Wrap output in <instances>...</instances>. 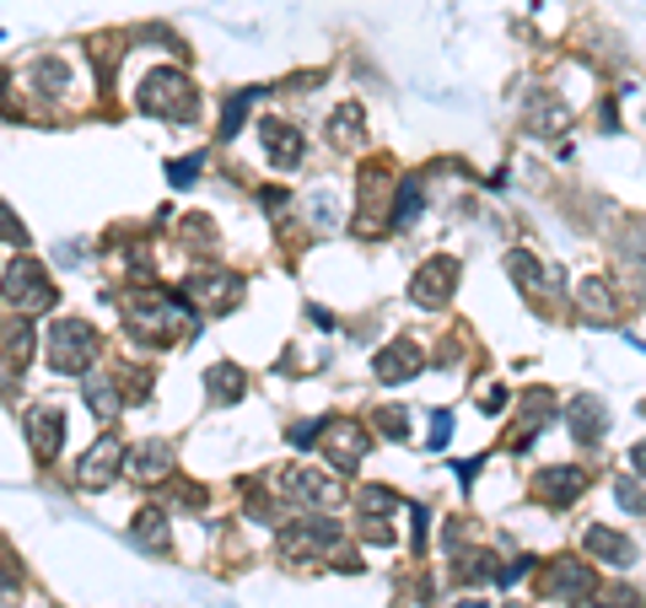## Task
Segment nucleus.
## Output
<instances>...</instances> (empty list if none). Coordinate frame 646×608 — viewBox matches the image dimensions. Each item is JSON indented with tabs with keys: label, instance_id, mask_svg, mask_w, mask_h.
<instances>
[{
	"label": "nucleus",
	"instance_id": "nucleus-1",
	"mask_svg": "<svg viewBox=\"0 0 646 608\" xmlns=\"http://www.w3.org/2000/svg\"><path fill=\"white\" fill-rule=\"evenodd\" d=\"M124 324H129V334H135L140 345H173V339H184V334H200V318H195L184 302L157 296V291H135L129 307H124Z\"/></svg>",
	"mask_w": 646,
	"mask_h": 608
},
{
	"label": "nucleus",
	"instance_id": "nucleus-2",
	"mask_svg": "<svg viewBox=\"0 0 646 608\" xmlns=\"http://www.w3.org/2000/svg\"><path fill=\"white\" fill-rule=\"evenodd\" d=\"M140 108L152 114V119H195L200 114V92H195V82L184 76V71H152L146 82H140Z\"/></svg>",
	"mask_w": 646,
	"mask_h": 608
},
{
	"label": "nucleus",
	"instance_id": "nucleus-3",
	"mask_svg": "<svg viewBox=\"0 0 646 608\" xmlns=\"http://www.w3.org/2000/svg\"><path fill=\"white\" fill-rule=\"evenodd\" d=\"M103 356V339H97V328L86 324V318H60V324L49 328V366L54 371H65V377H81V371H92Z\"/></svg>",
	"mask_w": 646,
	"mask_h": 608
},
{
	"label": "nucleus",
	"instance_id": "nucleus-4",
	"mask_svg": "<svg viewBox=\"0 0 646 608\" xmlns=\"http://www.w3.org/2000/svg\"><path fill=\"white\" fill-rule=\"evenodd\" d=\"M0 296H6L17 313H49V307H54V281L43 275L39 259H11L6 275H0Z\"/></svg>",
	"mask_w": 646,
	"mask_h": 608
},
{
	"label": "nucleus",
	"instance_id": "nucleus-5",
	"mask_svg": "<svg viewBox=\"0 0 646 608\" xmlns=\"http://www.w3.org/2000/svg\"><path fill=\"white\" fill-rule=\"evenodd\" d=\"M340 544V523H329V517H313V523H296L281 533V555L285 560H319V555H329Z\"/></svg>",
	"mask_w": 646,
	"mask_h": 608
},
{
	"label": "nucleus",
	"instance_id": "nucleus-6",
	"mask_svg": "<svg viewBox=\"0 0 646 608\" xmlns=\"http://www.w3.org/2000/svg\"><path fill=\"white\" fill-rule=\"evenodd\" d=\"M189 302H200L205 313H232V307L242 302V275H232V270L189 275Z\"/></svg>",
	"mask_w": 646,
	"mask_h": 608
},
{
	"label": "nucleus",
	"instance_id": "nucleus-7",
	"mask_svg": "<svg viewBox=\"0 0 646 608\" xmlns=\"http://www.w3.org/2000/svg\"><path fill=\"white\" fill-rule=\"evenodd\" d=\"M275 490L291 495V501H302V506H334V501L345 495V485L329 480V474H319V469H291V474L275 480Z\"/></svg>",
	"mask_w": 646,
	"mask_h": 608
},
{
	"label": "nucleus",
	"instance_id": "nucleus-8",
	"mask_svg": "<svg viewBox=\"0 0 646 608\" xmlns=\"http://www.w3.org/2000/svg\"><path fill=\"white\" fill-rule=\"evenodd\" d=\"M593 593H598L593 570L576 566V560H555L550 576L539 581V598H561V604H582V598H593Z\"/></svg>",
	"mask_w": 646,
	"mask_h": 608
},
{
	"label": "nucleus",
	"instance_id": "nucleus-9",
	"mask_svg": "<svg viewBox=\"0 0 646 608\" xmlns=\"http://www.w3.org/2000/svg\"><path fill=\"white\" fill-rule=\"evenodd\" d=\"M124 469V447H119V437H97L92 442V452L76 463V485L81 490H103L114 474Z\"/></svg>",
	"mask_w": 646,
	"mask_h": 608
},
{
	"label": "nucleus",
	"instance_id": "nucleus-10",
	"mask_svg": "<svg viewBox=\"0 0 646 608\" xmlns=\"http://www.w3.org/2000/svg\"><path fill=\"white\" fill-rule=\"evenodd\" d=\"M319 437H323V452H329L340 469H356L366 458V431L356 420H323Z\"/></svg>",
	"mask_w": 646,
	"mask_h": 608
},
{
	"label": "nucleus",
	"instance_id": "nucleus-11",
	"mask_svg": "<svg viewBox=\"0 0 646 608\" xmlns=\"http://www.w3.org/2000/svg\"><path fill=\"white\" fill-rule=\"evenodd\" d=\"M28 442H33V458L49 463L60 452V442H65V409H54V405L28 409Z\"/></svg>",
	"mask_w": 646,
	"mask_h": 608
},
{
	"label": "nucleus",
	"instance_id": "nucleus-12",
	"mask_svg": "<svg viewBox=\"0 0 646 608\" xmlns=\"http://www.w3.org/2000/svg\"><path fill=\"white\" fill-rule=\"evenodd\" d=\"M452 285H458V264H452V259H431V264L409 281V296H415L420 307H442L447 296H452Z\"/></svg>",
	"mask_w": 646,
	"mask_h": 608
},
{
	"label": "nucleus",
	"instance_id": "nucleus-13",
	"mask_svg": "<svg viewBox=\"0 0 646 608\" xmlns=\"http://www.w3.org/2000/svg\"><path fill=\"white\" fill-rule=\"evenodd\" d=\"M129 480H140V485H152V480H173V447L167 442H146L129 452Z\"/></svg>",
	"mask_w": 646,
	"mask_h": 608
},
{
	"label": "nucleus",
	"instance_id": "nucleus-14",
	"mask_svg": "<svg viewBox=\"0 0 646 608\" xmlns=\"http://www.w3.org/2000/svg\"><path fill=\"white\" fill-rule=\"evenodd\" d=\"M571 431H576V442H604L608 437V409L604 399H593V394H582L576 405H571Z\"/></svg>",
	"mask_w": 646,
	"mask_h": 608
},
{
	"label": "nucleus",
	"instance_id": "nucleus-15",
	"mask_svg": "<svg viewBox=\"0 0 646 608\" xmlns=\"http://www.w3.org/2000/svg\"><path fill=\"white\" fill-rule=\"evenodd\" d=\"M533 490H539V501H550V506H571V501L587 490V480H582V469H544Z\"/></svg>",
	"mask_w": 646,
	"mask_h": 608
},
{
	"label": "nucleus",
	"instance_id": "nucleus-16",
	"mask_svg": "<svg viewBox=\"0 0 646 608\" xmlns=\"http://www.w3.org/2000/svg\"><path fill=\"white\" fill-rule=\"evenodd\" d=\"M582 549L598 555V560H608V566H631V560H636V544L619 538V533H608V527H587V533H582Z\"/></svg>",
	"mask_w": 646,
	"mask_h": 608
},
{
	"label": "nucleus",
	"instance_id": "nucleus-17",
	"mask_svg": "<svg viewBox=\"0 0 646 608\" xmlns=\"http://www.w3.org/2000/svg\"><path fill=\"white\" fill-rule=\"evenodd\" d=\"M264 151H270V163H275V167H296L308 146H302V135H296L291 124L270 119V124H264Z\"/></svg>",
	"mask_w": 646,
	"mask_h": 608
},
{
	"label": "nucleus",
	"instance_id": "nucleus-18",
	"mask_svg": "<svg viewBox=\"0 0 646 608\" xmlns=\"http://www.w3.org/2000/svg\"><path fill=\"white\" fill-rule=\"evenodd\" d=\"M377 382H404V377H415L420 371V350L409 345V339H399V345H388L383 356H377Z\"/></svg>",
	"mask_w": 646,
	"mask_h": 608
},
{
	"label": "nucleus",
	"instance_id": "nucleus-19",
	"mask_svg": "<svg viewBox=\"0 0 646 608\" xmlns=\"http://www.w3.org/2000/svg\"><path fill=\"white\" fill-rule=\"evenodd\" d=\"M86 405H92L97 420H119V409H124L119 377H92V382H86Z\"/></svg>",
	"mask_w": 646,
	"mask_h": 608
},
{
	"label": "nucleus",
	"instance_id": "nucleus-20",
	"mask_svg": "<svg viewBox=\"0 0 646 608\" xmlns=\"http://www.w3.org/2000/svg\"><path fill=\"white\" fill-rule=\"evenodd\" d=\"M242 388H248V377H242L232 361H221V366H210V371H205V394H210L216 405H232V399H242Z\"/></svg>",
	"mask_w": 646,
	"mask_h": 608
},
{
	"label": "nucleus",
	"instance_id": "nucleus-21",
	"mask_svg": "<svg viewBox=\"0 0 646 608\" xmlns=\"http://www.w3.org/2000/svg\"><path fill=\"white\" fill-rule=\"evenodd\" d=\"M420 205H426V195H420V178H399L388 221H394V227H415V221H420Z\"/></svg>",
	"mask_w": 646,
	"mask_h": 608
},
{
	"label": "nucleus",
	"instance_id": "nucleus-22",
	"mask_svg": "<svg viewBox=\"0 0 646 608\" xmlns=\"http://www.w3.org/2000/svg\"><path fill=\"white\" fill-rule=\"evenodd\" d=\"M329 129H334V146H356L366 135V114H362V103H345L334 119H329Z\"/></svg>",
	"mask_w": 646,
	"mask_h": 608
},
{
	"label": "nucleus",
	"instance_id": "nucleus-23",
	"mask_svg": "<svg viewBox=\"0 0 646 608\" xmlns=\"http://www.w3.org/2000/svg\"><path fill=\"white\" fill-rule=\"evenodd\" d=\"M582 307H587V318L593 324H608L614 318V291H608V281H582Z\"/></svg>",
	"mask_w": 646,
	"mask_h": 608
},
{
	"label": "nucleus",
	"instance_id": "nucleus-24",
	"mask_svg": "<svg viewBox=\"0 0 646 608\" xmlns=\"http://www.w3.org/2000/svg\"><path fill=\"white\" fill-rule=\"evenodd\" d=\"M135 544H140V549H167V517H162V512H140V517H135Z\"/></svg>",
	"mask_w": 646,
	"mask_h": 608
},
{
	"label": "nucleus",
	"instance_id": "nucleus-25",
	"mask_svg": "<svg viewBox=\"0 0 646 608\" xmlns=\"http://www.w3.org/2000/svg\"><path fill=\"white\" fill-rule=\"evenodd\" d=\"M394 506H399V501H394V490H383V485H366L362 490V512L372 517V523H377V517H388Z\"/></svg>",
	"mask_w": 646,
	"mask_h": 608
},
{
	"label": "nucleus",
	"instance_id": "nucleus-26",
	"mask_svg": "<svg viewBox=\"0 0 646 608\" xmlns=\"http://www.w3.org/2000/svg\"><path fill=\"white\" fill-rule=\"evenodd\" d=\"M372 426H377V431H388L394 442H404V431H409V415H404L399 405H388V409H372Z\"/></svg>",
	"mask_w": 646,
	"mask_h": 608
},
{
	"label": "nucleus",
	"instance_id": "nucleus-27",
	"mask_svg": "<svg viewBox=\"0 0 646 608\" xmlns=\"http://www.w3.org/2000/svg\"><path fill=\"white\" fill-rule=\"evenodd\" d=\"M576 608H642V598H636L631 587H608V593H598V598H582Z\"/></svg>",
	"mask_w": 646,
	"mask_h": 608
},
{
	"label": "nucleus",
	"instance_id": "nucleus-28",
	"mask_svg": "<svg viewBox=\"0 0 646 608\" xmlns=\"http://www.w3.org/2000/svg\"><path fill=\"white\" fill-rule=\"evenodd\" d=\"M248 103H253V92H238V97H227V119H221V140H232L238 135L242 114H248Z\"/></svg>",
	"mask_w": 646,
	"mask_h": 608
},
{
	"label": "nucleus",
	"instance_id": "nucleus-29",
	"mask_svg": "<svg viewBox=\"0 0 646 608\" xmlns=\"http://www.w3.org/2000/svg\"><path fill=\"white\" fill-rule=\"evenodd\" d=\"M200 151H195V157H178V163L167 167V178H173V184H178V189H189V184H195V178H200Z\"/></svg>",
	"mask_w": 646,
	"mask_h": 608
},
{
	"label": "nucleus",
	"instance_id": "nucleus-30",
	"mask_svg": "<svg viewBox=\"0 0 646 608\" xmlns=\"http://www.w3.org/2000/svg\"><path fill=\"white\" fill-rule=\"evenodd\" d=\"M614 501H619L625 512H646V490L636 485V480H619V485H614Z\"/></svg>",
	"mask_w": 646,
	"mask_h": 608
},
{
	"label": "nucleus",
	"instance_id": "nucleus-31",
	"mask_svg": "<svg viewBox=\"0 0 646 608\" xmlns=\"http://www.w3.org/2000/svg\"><path fill=\"white\" fill-rule=\"evenodd\" d=\"M431 447H447L452 442V415L447 409H431V437H426Z\"/></svg>",
	"mask_w": 646,
	"mask_h": 608
},
{
	"label": "nucleus",
	"instance_id": "nucleus-32",
	"mask_svg": "<svg viewBox=\"0 0 646 608\" xmlns=\"http://www.w3.org/2000/svg\"><path fill=\"white\" fill-rule=\"evenodd\" d=\"M0 243H28V232H22V221L6 210V200H0Z\"/></svg>",
	"mask_w": 646,
	"mask_h": 608
},
{
	"label": "nucleus",
	"instance_id": "nucleus-33",
	"mask_svg": "<svg viewBox=\"0 0 646 608\" xmlns=\"http://www.w3.org/2000/svg\"><path fill=\"white\" fill-rule=\"evenodd\" d=\"M480 409H485V415L507 409V388H485V394H480Z\"/></svg>",
	"mask_w": 646,
	"mask_h": 608
},
{
	"label": "nucleus",
	"instance_id": "nucleus-34",
	"mask_svg": "<svg viewBox=\"0 0 646 608\" xmlns=\"http://www.w3.org/2000/svg\"><path fill=\"white\" fill-rule=\"evenodd\" d=\"M631 463H636V469L646 474V447H636V452H631Z\"/></svg>",
	"mask_w": 646,
	"mask_h": 608
},
{
	"label": "nucleus",
	"instance_id": "nucleus-35",
	"mask_svg": "<svg viewBox=\"0 0 646 608\" xmlns=\"http://www.w3.org/2000/svg\"><path fill=\"white\" fill-rule=\"evenodd\" d=\"M458 608H485V604H458Z\"/></svg>",
	"mask_w": 646,
	"mask_h": 608
},
{
	"label": "nucleus",
	"instance_id": "nucleus-36",
	"mask_svg": "<svg viewBox=\"0 0 646 608\" xmlns=\"http://www.w3.org/2000/svg\"><path fill=\"white\" fill-rule=\"evenodd\" d=\"M0 608H6V598H0Z\"/></svg>",
	"mask_w": 646,
	"mask_h": 608
}]
</instances>
